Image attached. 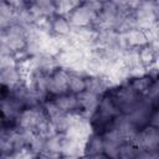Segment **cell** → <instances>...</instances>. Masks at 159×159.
I'll use <instances>...</instances> for the list:
<instances>
[{
	"label": "cell",
	"mask_w": 159,
	"mask_h": 159,
	"mask_svg": "<svg viewBox=\"0 0 159 159\" xmlns=\"http://www.w3.org/2000/svg\"><path fill=\"white\" fill-rule=\"evenodd\" d=\"M53 99V102L56 103V106L58 107V109L65 113H75V112H80L78 108V101H77V96L72 94L70 92L65 93V94H60V96H55L51 97Z\"/></svg>",
	"instance_id": "cell-13"
},
{
	"label": "cell",
	"mask_w": 159,
	"mask_h": 159,
	"mask_svg": "<svg viewBox=\"0 0 159 159\" xmlns=\"http://www.w3.org/2000/svg\"><path fill=\"white\" fill-rule=\"evenodd\" d=\"M1 94H2V89H1V87H0V97H1Z\"/></svg>",
	"instance_id": "cell-29"
},
{
	"label": "cell",
	"mask_w": 159,
	"mask_h": 159,
	"mask_svg": "<svg viewBox=\"0 0 159 159\" xmlns=\"http://www.w3.org/2000/svg\"><path fill=\"white\" fill-rule=\"evenodd\" d=\"M138 58H139V63L147 70L154 66L158 58V41L138 48Z\"/></svg>",
	"instance_id": "cell-12"
},
{
	"label": "cell",
	"mask_w": 159,
	"mask_h": 159,
	"mask_svg": "<svg viewBox=\"0 0 159 159\" xmlns=\"http://www.w3.org/2000/svg\"><path fill=\"white\" fill-rule=\"evenodd\" d=\"M137 159H159V153H158V150L157 152H149V150L140 149Z\"/></svg>",
	"instance_id": "cell-25"
},
{
	"label": "cell",
	"mask_w": 159,
	"mask_h": 159,
	"mask_svg": "<svg viewBox=\"0 0 159 159\" xmlns=\"http://www.w3.org/2000/svg\"><path fill=\"white\" fill-rule=\"evenodd\" d=\"M148 125L159 128V111H158V108H155V109L152 111V113H150V116H149Z\"/></svg>",
	"instance_id": "cell-26"
},
{
	"label": "cell",
	"mask_w": 159,
	"mask_h": 159,
	"mask_svg": "<svg viewBox=\"0 0 159 159\" xmlns=\"http://www.w3.org/2000/svg\"><path fill=\"white\" fill-rule=\"evenodd\" d=\"M61 144H62V134L55 133L46 138L45 143V152L46 154H52V155H60L61 154Z\"/></svg>",
	"instance_id": "cell-20"
},
{
	"label": "cell",
	"mask_w": 159,
	"mask_h": 159,
	"mask_svg": "<svg viewBox=\"0 0 159 159\" xmlns=\"http://www.w3.org/2000/svg\"><path fill=\"white\" fill-rule=\"evenodd\" d=\"M109 88L111 84L104 76H86V91L101 97Z\"/></svg>",
	"instance_id": "cell-15"
},
{
	"label": "cell",
	"mask_w": 159,
	"mask_h": 159,
	"mask_svg": "<svg viewBox=\"0 0 159 159\" xmlns=\"http://www.w3.org/2000/svg\"><path fill=\"white\" fill-rule=\"evenodd\" d=\"M130 87L139 94V96H145V93L148 92V88L150 86V83L153 82V80L145 75L143 77H138V78H132L128 81Z\"/></svg>",
	"instance_id": "cell-21"
},
{
	"label": "cell",
	"mask_w": 159,
	"mask_h": 159,
	"mask_svg": "<svg viewBox=\"0 0 159 159\" xmlns=\"http://www.w3.org/2000/svg\"><path fill=\"white\" fill-rule=\"evenodd\" d=\"M4 158H5V157H4V155H1V154H0V159H4Z\"/></svg>",
	"instance_id": "cell-30"
},
{
	"label": "cell",
	"mask_w": 159,
	"mask_h": 159,
	"mask_svg": "<svg viewBox=\"0 0 159 159\" xmlns=\"http://www.w3.org/2000/svg\"><path fill=\"white\" fill-rule=\"evenodd\" d=\"M24 108L25 107L22 106V103L12 97L7 89L2 91V94L0 97V118L5 123L15 125L16 119L19 118Z\"/></svg>",
	"instance_id": "cell-2"
},
{
	"label": "cell",
	"mask_w": 159,
	"mask_h": 159,
	"mask_svg": "<svg viewBox=\"0 0 159 159\" xmlns=\"http://www.w3.org/2000/svg\"><path fill=\"white\" fill-rule=\"evenodd\" d=\"M107 159H118V158H107Z\"/></svg>",
	"instance_id": "cell-31"
},
{
	"label": "cell",
	"mask_w": 159,
	"mask_h": 159,
	"mask_svg": "<svg viewBox=\"0 0 159 159\" xmlns=\"http://www.w3.org/2000/svg\"><path fill=\"white\" fill-rule=\"evenodd\" d=\"M72 26L67 17L55 15L50 19V34L56 37H68L71 35Z\"/></svg>",
	"instance_id": "cell-11"
},
{
	"label": "cell",
	"mask_w": 159,
	"mask_h": 159,
	"mask_svg": "<svg viewBox=\"0 0 159 159\" xmlns=\"http://www.w3.org/2000/svg\"><path fill=\"white\" fill-rule=\"evenodd\" d=\"M139 150L140 149L138 147H135L134 144H132L129 142H124L119 147L117 158L118 159H137Z\"/></svg>",
	"instance_id": "cell-23"
},
{
	"label": "cell",
	"mask_w": 159,
	"mask_h": 159,
	"mask_svg": "<svg viewBox=\"0 0 159 159\" xmlns=\"http://www.w3.org/2000/svg\"><path fill=\"white\" fill-rule=\"evenodd\" d=\"M97 155H103V137L102 134L92 132L91 135L86 140L83 157L91 158V157H97Z\"/></svg>",
	"instance_id": "cell-16"
},
{
	"label": "cell",
	"mask_w": 159,
	"mask_h": 159,
	"mask_svg": "<svg viewBox=\"0 0 159 159\" xmlns=\"http://www.w3.org/2000/svg\"><path fill=\"white\" fill-rule=\"evenodd\" d=\"M84 144H86V140L75 139V138H71V137H67V135L62 134L61 154L77 155L80 158H82L83 152H84Z\"/></svg>",
	"instance_id": "cell-14"
},
{
	"label": "cell",
	"mask_w": 159,
	"mask_h": 159,
	"mask_svg": "<svg viewBox=\"0 0 159 159\" xmlns=\"http://www.w3.org/2000/svg\"><path fill=\"white\" fill-rule=\"evenodd\" d=\"M45 143H46V138L40 135V134H36L34 135L32 140L30 142L29 144V150L31 153H34L35 155H39V154H42L45 152Z\"/></svg>",
	"instance_id": "cell-24"
},
{
	"label": "cell",
	"mask_w": 159,
	"mask_h": 159,
	"mask_svg": "<svg viewBox=\"0 0 159 159\" xmlns=\"http://www.w3.org/2000/svg\"><path fill=\"white\" fill-rule=\"evenodd\" d=\"M159 147V129L152 125H147L139 130V139H138V148L157 152Z\"/></svg>",
	"instance_id": "cell-8"
},
{
	"label": "cell",
	"mask_w": 159,
	"mask_h": 159,
	"mask_svg": "<svg viewBox=\"0 0 159 159\" xmlns=\"http://www.w3.org/2000/svg\"><path fill=\"white\" fill-rule=\"evenodd\" d=\"M68 80H70V71L63 68H56L48 76V84H47V93L48 97H55L60 94H65L68 92Z\"/></svg>",
	"instance_id": "cell-5"
},
{
	"label": "cell",
	"mask_w": 159,
	"mask_h": 159,
	"mask_svg": "<svg viewBox=\"0 0 159 159\" xmlns=\"http://www.w3.org/2000/svg\"><path fill=\"white\" fill-rule=\"evenodd\" d=\"M45 119H48L41 107H35V108H24L16 119L15 125L21 128V129H29L35 132V129L42 123Z\"/></svg>",
	"instance_id": "cell-4"
},
{
	"label": "cell",
	"mask_w": 159,
	"mask_h": 159,
	"mask_svg": "<svg viewBox=\"0 0 159 159\" xmlns=\"http://www.w3.org/2000/svg\"><path fill=\"white\" fill-rule=\"evenodd\" d=\"M107 94L112 98V101L114 102V104L117 106L119 112L124 116L130 114L135 109V107L139 104V102L142 101V97H143V96H139L130 87L128 81L119 86L111 87L107 91Z\"/></svg>",
	"instance_id": "cell-1"
},
{
	"label": "cell",
	"mask_w": 159,
	"mask_h": 159,
	"mask_svg": "<svg viewBox=\"0 0 159 159\" xmlns=\"http://www.w3.org/2000/svg\"><path fill=\"white\" fill-rule=\"evenodd\" d=\"M155 109L154 107H152V104L144 98L142 97V101L139 102V104L135 107V109L128 114V120L135 127L138 128L139 130L144 127L148 125V122H149V116L152 113V111Z\"/></svg>",
	"instance_id": "cell-7"
},
{
	"label": "cell",
	"mask_w": 159,
	"mask_h": 159,
	"mask_svg": "<svg viewBox=\"0 0 159 159\" xmlns=\"http://www.w3.org/2000/svg\"><path fill=\"white\" fill-rule=\"evenodd\" d=\"M35 159H58V155H52V154L42 153V154L36 155V158H35Z\"/></svg>",
	"instance_id": "cell-27"
},
{
	"label": "cell",
	"mask_w": 159,
	"mask_h": 159,
	"mask_svg": "<svg viewBox=\"0 0 159 159\" xmlns=\"http://www.w3.org/2000/svg\"><path fill=\"white\" fill-rule=\"evenodd\" d=\"M77 101H78L80 113H82L84 117H87L89 119V117L97 109L99 96H97L94 93H91L88 91H83L82 93L77 94Z\"/></svg>",
	"instance_id": "cell-10"
},
{
	"label": "cell",
	"mask_w": 159,
	"mask_h": 159,
	"mask_svg": "<svg viewBox=\"0 0 159 159\" xmlns=\"http://www.w3.org/2000/svg\"><path fill=\"white\" fill-rule=\"evenodd\" d=\"M81 2L80 1H73V0H60L55 1V14L58 16H65L67 17Z\"/></svg>",
	"instance_id": "cell-22"
},
{
	"label": "cell",
	"mask_w": 159,
	"mask_h": 159,
	"mask_svg": "<svg viewBox=\"0 0 159 159\" xmlns=\"http://www.w3.org/2000/svg\"><path fill=\"white\" fill-rule=\"evenodd\" d=\"M20 83H24V82H22L21 75L16 66L1 68V87L2 88L11 89Z\"/></svg>",
	"instance_id": "cell-17"
},
{
	"label": "cell",
	"mask_w": 159,
	"mask_h": 159,
	"mask_svg": "<svg viewBox=\"0 0 159 159\" xmlns=\"http://www.w3.org/2000/svg\"><path fill=\"white\" fill-rule=\"evenodd\" d=\"M58 159H80V157H77V155H68V154H60Z\"/></svg>",
	"instance_id": "cell-28"
},
{
	"label": "cell",
	"mask_w": 159,
	"mask_h": 159,
	"mask_svg": "<svg viewBox=\"0 0 159 159\" xmlns=\"http://www.w3.org/2000/svg\"><path fill=\"white\" fill-rule=\"evenodd\" d=\"M120 35V42L123 47H129V48H140L145 45H148V40L145 37V32L138 27L130 29Z\"/></svg>",
	"instance_id": "cell-9"
},
{
	"label": "cell",
	"mask_w": 159,
	"mask_h": 159,
	"mask_svg": "<svg viewBox=\"0 0 159 159\" xmlns=\"http://www.w3.org/2000/svg\"><path fill=\"white\" fill-rule=\"evenodd\" d=\"M96 12L89 10L84 2H81L68 16V21L72 27H91L94 19H96Z\"/></svg>",
	"instance_id": "cell-6"
},
{
	"label": "cell",
	"mask_w": 159,
	"mask_h": 159,
	"mask_svg": "<svg viewBox=\"0 0 159 159\" xmlns=\"http://www.w3.org/2000/svg\"><path fill=\"white\" fill-rule=\"evenodd\" d=\"M96 112H98V113H101L103 116L111 117V118H114L118 114H120L119 109L117 108V106L114 104V102L112 101V98L107 94V92L103 96L99 97V101H98V106H97Z\"/></svg>",
	"instance_id": "cell-18"
},
{
	"label": "cell",
	"mask_w": 159,
	"mask_h": 159,
	"mask_svg": "<svg viewBox=\"0 0 159 159\" xmlns=\"http://www.w3.org/2000/svg\"><path fill=\"white\" fill-rule=\"evenodd\" d=\"M91 133H92V127L87 117H84L80 112L68 113V128L65 135L80 140H87Z\"/></svg>",
	"instance_id": "cell-3"
},
{
	"label": "cell",
	"mask_w": 159,
	"mask_h": 159,
	"mask_svg": "<svg viewBox=\"0 0 159 159\" xmlns=\"http://www.w3.org/2000/svg\"><path fill=\"white\" fill-rule=\"evenodd\" d=\"M86 91V76L81 73L70 72L68 80V92L72 94H80Z\"/></svg>",
	"instance_id": "cell-19"
}]
</instances>
